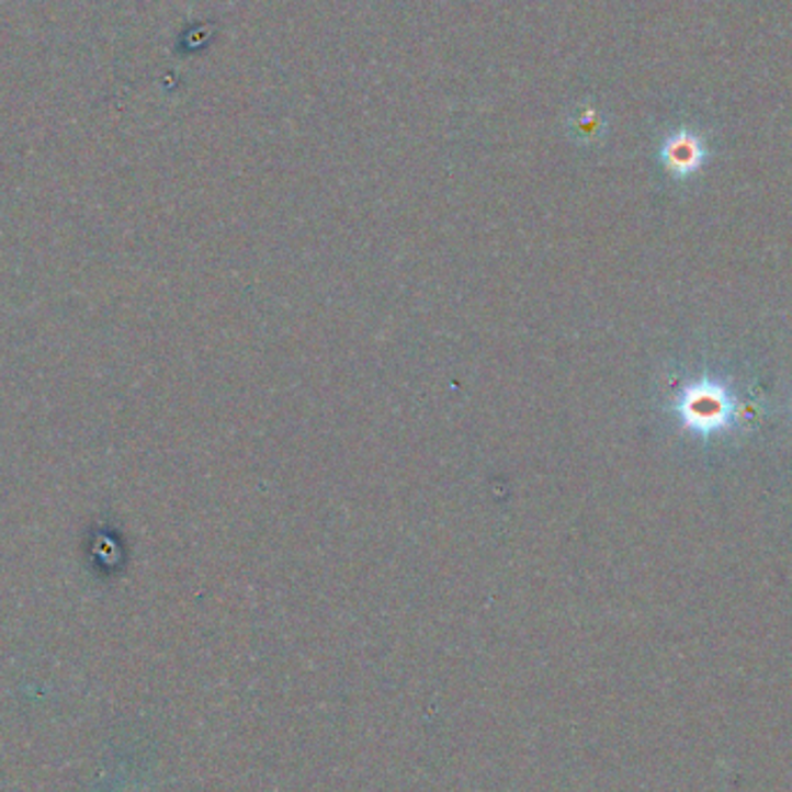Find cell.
<instances>
[{"mask_svg": "<svg viewBox=\"0 0 792 792\" xmlns=\"http://www.w3.org/2000/svg\"><path fill=\"white\" fill-rule=\"evenodd\" d=\"M704 144L698 135L681 131L672 135L663 146V162L667 170L677 177H688L698 172L704 162Z\"/></svg>", "mask_w": 792, "mask_h": 792, "instance_id": "2", "label": "cell"}, {"mask_svg": "<svg viewBox=\"0 0 792 792\" xmlns=\"http://www.w3.org/2000/svg\"><path fill=\"white\" fill-rule=\"evenodd\" d=\"M675 412L686 431L695 435H714L735 425V394L716 381L688 383L675 401Z\"/></svg>", "mask_w": 792, "mask_h": 792, "instance_id": "1", "label": "cell"}]
</instances>
